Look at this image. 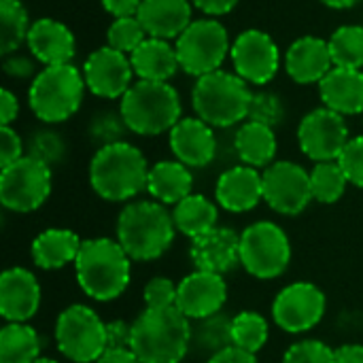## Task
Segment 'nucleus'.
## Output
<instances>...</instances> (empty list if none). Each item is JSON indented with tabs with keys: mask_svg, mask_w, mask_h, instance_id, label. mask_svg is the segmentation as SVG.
<instances>
[{
	"mask_svg": "<svg viewBox=\"0 0 363 363\" xmlns=\"http://www.w3.org/2000/svg\"><path fill=\"white\" fill-rule=\"evenodd\" d=\"M136 17L147 36L177 40L194 21L191 0H143Z\"/></svg>",
	"mask_w": 363,
	"mask_h": 363,
	"instance_id": "24",
	"label": "nucleus"
},
{
	"mask_svg": "<svg viewBox=\"0 0 363 363\" xmlns=\"http://www.w3.org/2000/svg\"><path fill=\"white\" fill-rule=\"evenodd\" d=\"M349 179L338 162H319L311 170V187L313 198L321 204L338 202L347 191Z\"/></svg>",
	"mask_w": 363,
	"mask_h": 363,
	"instance_id": "36",
	"label": "nucleus"
},
{
	"mask_svg": "<svg viewBox=\"0 0 363 363\" xmlns=\"http://www.w3.org/2000/svg\"><path fill=\"white\" fill-rule=\"evenodd\" d=\"M83 77L87 89L106 100L123 98L125 91L134 85V68L130 62V55L104 45L94 49L85 64H83Z\"/></svg>",
	"mask_w": 363,
	"mask_h": 363,
	"instance_id": "16",
	"label": "nucleus"
},
{
	"mask_svg": "<svg viewBox=\"0 0 363 363\" xmlns=\"http://www.w3.org/2000/svg\"><path fill=\"white\" fill-rule=\"evenodd\" d=\"M319 96L323 106L340 115H359L363 113V70L334 66L319 83Z\"/></svg>",
	"mask_w": 363,
	"mask_h": 363,
	"instance_id": "25",
	"label": "nucleus"
},
{
	"mask_svg": "<svg viewBox=\"0 0 363 363\" xmlns=\"http://www.w3.org/2000/svg\"><path fill=\"white\" fill-rule=\"evenodd\" d=\"M130 349L140 363H181L191 349V323L177 308H145L132 323Z\"/></svg>",
	"mask_w": 363,
	"mask_h": 363,
	"instance_id": "1",
	"label": "nucleus"
},
{
	"mask_svg": "<svg viewBox=\"0 0 363 363\" xmlns=\"http://www.w3.org/2000/svg\"><path fill=\"white\" fill-rule=\"evenodd\" d=\"M40 357V338L26 323H6L0 330V363H34Z\"/></svg>",
	"mask_w": 363,
	"mask_h": 363,
	"instance_id": "31",
	"label": "nucleus"
},
{
	"mask_svg": "<svg viewBox=\"0 0 363 363\" xmlns=\"http://www.w3.org/2000/svg\"><path fill=\"white\" fill-rule=\"evenodd\" d=\"M351 136H349V125L345 121V115L328 106L311 111L308 115L302 117L298 125L300 149L315 164L338 162Z\"/></svg>",
	"mask_w": 363,
	"mask_h": 363,
	"instance_id": "13",
	"label": "nucleus"
},
{
	"mask_svg": "<svg viewBox=\"0 0 363 363\" xmlns=\"http://www.w3.org/2000/svg\"><path fill=\"white\" fill-rule=\"evenodd\" d=\"M328 43L334 66L363 70V26H340Z\"/></svg>",
	"mask_w": 363,
	"mask_h": 363,
	"instance_id": "35",
	"label": "nucleus"
},
{
	"mask_svg": "<svg viewBox=\"0 0 363 363\" xmlns=\"http://www.w3.org/2000/svg\"><path fill=\"white\" fill-rule=\"evenodd\" d=\"M4 72L13 79H28L34 72V62L30 57H23L19 53H11L4 57Z\"/></svg>",
	"mask_w": 363,
	"mask_h": 363,
	"instance_id": "46",
	"label": "nucleus"
},
{
	"mask_svg": "<svg viewBox=\"0 0 363 363\" xmlns=\"http://www.w3.org/2000/svg\"><path fill=\"white\" fill-rule=\"evenodd\" d=\"M81 291L96 302H113L130 285L132 259L113 238L83 240L74 262Z\"/></svg>",
	"mask_w": 363,
	"mask_h": 363,
	"instance_id": "3",
	"label": "nucleus"
},
{
	"mask_svg": "<svg viewBox=\"0 0 363 363\" xmlns=\"http://www.w3.org/2000/svg\"><path fill=\"white\" fill-rule=\"evenodd\" d=\"M40 306L38 279L26 268H9L0 277V315L9 323L30 321Z\"/></svg>",
	"mask_w": 363,
	"mask_h": 363,
	"instance_id": "19",
	"label": "nucleus"
},
{
	"mask_svg": "<svg viewBox=\"0 0 363 363\" xmlns=\"http://www.w3.org/2000/svg\"><path fill=\"white\" fill-rule=\"evenodd\" d=\"M174 47L181 70L196 79L221 70V64L232 51L225 26L213 17L191 21L189 28L174 40Z\"/></svg>",
	"mask_w": 363,
	"mask_h": 363,
	"instance_id": "10",
	"label": "nucleus"
},
{
	"mask_svg": "<svg viewBox=\"0 0 363 363\" xmlns=\"http://www.w3.org/2000/svg\"><path fill=\"white\" fill-rule=\"evenodd\" d=\"M83 240L64 228H51L40 232L30 247V255L34 264L43 270H60L68 264L77 262Z\"/></svg>",
	"mask_w": 363,
	"mask_h": 363,
	"instance_id": "27",
	"label": "nucleus"
},
{
	"mask_svg": "<svg viewBox=\"0 0 363 363\" xmlns=\"http://www.w3.org/2000/svg\"><path fill=\"white\" fill-rule=\"evenodd\" d=\"M206 363H259L253 353H247L238 347H228L219 353H215L213 357H208Z\"/></svg>",
	"mask_w": 363,
	"mask_h": 363,
	"instance_id": "48",
	"label": "nucleus"
},
{
	"mask_svg": "<svg viewBox=\"0 0 363 363\" xmlns=\"http://www.w3.org/2000/svg\"><path fill=\"white\" fill-rule=\"evenodd\" d=\"M228 347H234L232 319L228 315L217 313L191 325V349H196L198 353H206L213 357Z\"/></svg>",
	"mask_w": 363,
	"mask_h": 363,
	"instance_id": "32",
	"label": "nucleus"
},
{
	"mask_svg": "<svg viewBox=\"0 0 363 363\" xmlns=\"http://www.w3.org/2000/svg\"><path fill=\"white\" fill-rule=\"evenodd\" d=\"M194 189V174L189 166L179 160H162L151 166L147 179V191L155 202L162 204H179Z\"/></svg>",
	"mask_w": 363,
	"mask_h": 363,
	"instance_id": "28",
	"label": "nucleus"
},
{
	"mask_svg": "<svg viewBox=\"0 0 363 363\" xmlns=\"http://www.w3.org/2000/svg\"><path fill=\"white\" fill-rule=\"evenodd\" d=\"M19 115V102L17 96L11 89H2L0 91V121L2 125H11Z\"/></svg>",
	"mask_w": 363,
	"mask_h": 363,
	"instance_id": "47",
	"label": "nucleus"
},
{
	"mask_svg": "<svg viewBox=\"0 0 363 363\" xmlns=\"http://www.w3.org/2000/svg\"><path fill=\"white\" fill-rule=\"evenodd\" d=\"M145 38H147V32L136 15L113 19V23L108 26V32H106L108 47H113L125 55H130Z\"/></svg>",
	"mask_w": 363,
	"mask_h": 363,
	"instance_id": "37",
	"label": "nucleus"
},
{
	"mask_svg": "<svg viewBox=\"0 0 363 363\" xmlns=\"http://www.w3.org/2000/svg\"><path fill=\"white\" fill-rule=\"evenodd\" d=\"M34 363H60V362H55V359H49V357H38V359H36Z\"/></svg>",
	"mask_w": 363,
	"mask_h": 363,
	"instance_id": "54",
	"label": "nucleus"
},
{
	"mask_svg": "<svg viewBox=\"0 0 363 363\" xmlns=\"http://www.w3.org/2000/svg\"><path fill=\"white\" fill-rule=\"evenodd\" d=\"M283 117H285V106H283V100L277 94H272V91L253 94L249 117H247L249 121H257V123L277 128L283 121Z\"/></svg>",
	"mask_w": 363,
	"mask_h": 363,
	"instance_id": "39",
	"label": "nucleus"
},
{
	"mask_svg": "<svg viewBox=\"0 0 363 363\" xmlns=\"http://www.w3.org/2000/svg\"><path fill=\"white\" fill-rule=\"evenodd\" d=\"M225 302H228V285L221 274L196 270L179 283L177 308L189 321H200L221 313Z\"/></svg>",
	"mask_w": 363,
	"mask_h": 363,
	"instance_id": "17",
	"label": "nucleus"
},
{
	"mask_svg": "<svg viewBox=\"0 0 363 363\" xmlns=\"http://www.w3.org/2000/svg\"><path fill=\"white\" fill-rule=\"evenodd\" d=\"M253 91L245 79L236 72L215 70L204 77H198L191 104L196 117L206 121L213 128H230L249 117Z\"/></svg>",
	"mask_w": 363,
	"mask_h": 363,
	"instance_id": "6",
	"label": "nucleus"
},
{
	"mask_svg": "<svg viewBox=\"0 0 363 363\" xmlns=\"http://www.w3.org/2000/svg\"><path fill=\"white\" fill-rule=\"evenodd\" d=\"M125 130H128V125H125L123 117L115 115V113H100L91 121V136H94V140L100 143V147L123 140L121 136Z\"/></svg>",
	"mask_w": 363,
	"mask_h": 363,
	"instance_id": "41",
	"label": "nucleus"
},
{
	"mask_svg": "<svg viewBox=\"0 0 363 363\" xmlns=\"http://www.w3.org/2000/svg\"><path fill=\"white\" fill-rule=\"evenodd\" d=\"M28 11L21 0H0V53H17L30 32Z\"/></svg>",
	"mask_w": 363,
	"mask_h": 363,
	"instance_id": "33",
	"label": "nucleus"
},
{
	"mask_svg": "<svg viewBox=\"0 0 363 363\" xmlns=\"http://www.w3.org/2000/svg\"><path fill=\"white\" fill-rule=\"evenodd\" d=\"M334 68L330 43L319 36H302L291 43L285 55V70L298 85L321 83Z\"/></svg>",
	"mask_w": 363,
	"mask_h": 363,
	"instance_id": "22",
	"label": "nucleus"
},
{
	"mask_svg": "<svg viewBox=\"0 0 363 363\" xmlns=\"http://www.w3.org/2000/svg\"><path fill=\"white\" fill-rule=\"evenodd\" d=\"M177 225L166 204L155 200L130 202L117 217V242L132 262H153L174 242Z\"/></svg>",
	"mask_w": 363,
	"mask_h": 363,
	"instance_id": "2",
	"label": "nucleus"
},
{
	"mask_svg": "<svg viewBox=\"0 0 363 363\" xmlns=\"http://www.w3.org/2000/svg\"><path fill=\"white\" fill-rule=\"evenodd\" d=\"M336 363H363V345H342L334 349Z\"/></svg>",
	"mask_w": 363,
	"mask_h": 363,
	"instance_id": "52",
	"label": "nucleus"
},
{
	"mask_svg": "<svg viewBox=\"0 0 363 363\" xmlns=\"http://www.w3.org/2000/svg\"><path fill=\"white\" fill-rule=\"evenodd\" d=\"M191 4L200 9L204 15L217 17V15H228L230 11H234L238 0H191Z\"/></svg>",
	"mask_w": 363,
	"mask_h": 363,
	"instance_id": "50",
	"label": "nucleus"
},
{
	"mask_svg": "<svg viewBox=\"0 0 363 363\" xmlns=\"http://www.w3.org/2000/svg\"><path fill=\"white\" fill-rule=\"evenodd\" d=\"M338 164L345 170L349 183L363 189V136H355L347 143L345 151L338 157Z\"/></svg>",
	"mask_w": 363,
	"mask_h": 363,
	"instance_id": "43",
	"label": "nucleus"
},
{
	"mask_svg": "<svg viewBox=\"0 0 363 363\" xmlns=\"http://www.w3.org/2000/svg\"><path fill=\"white\" fill-rule=\"evenodd\" d=\"M281 363H336L334 349L321 340H302L291 345Z\"/></svg>",
	"mask_w": 363,
	"mask_h": 363,
	"instance_id": "40",
	"label": "nucleus"
},
{
	"mask_svg": "<svg viewBox=\"0 0 363 363\" xmlns=\"http://www.w3.org/2000/svg\"><path fill=\"white\" fill-rule=\"evenodd\" d=\"M26 145L21 136L11 125H0V168H6L21 160L26 153Z\"/></svg>",
	"mask_w": 363,
	"mask_h": 363,
	"instance_id": "44",
	"label": "nucleus"
},
{
	"mask_svg": "<svg viewBox=\"0 0 363 363\" xmlns=\"http://www.w3.org/2000/svg\"><path fill=\"white\" fill-rule=\"evenodd\" d=\"M177 291L179 285H174L166 277H155L145 285V306L147 308H168L177 306Z\"/></svg>",
	"mask_w": 363,
	"mask_h": 363,
	"instance_id": "42",
	"label": "nucleus"
},
{
	"mask_svg": "<svg viewBox=\"0 0 363 363\" xmlns=\"http://www.w3.org/2000/svg\"><path fill=\"white\" fill-rule=\"evenodd\" d=\"M321 2L325 6H330V9H351L357 2H362V0H321Z\"/></svg>",
	"mask_w": 363,
	"mask_h": 363,
	"instance_id": "53",
	"label": "nucleus"
},
{
	"mask_svg": "<svg viewBox=\"0 0 363 363\" xmlns=\"http://www.w3.org/2000/svg\"><path fill=\"white\" fill-rule=\"evenodd\" d=\"M51 194V166L23 155L0 172V204L13 213L38 211Z\"/></svg>",
	"mask_w": 363,
	"mask_h": 363,
	"instance_id": "11",
	"label": "nucleus"
},
{
	"mask_svg": "<svg viewBox=\"0 0 363 363\" xmlns=\"http://www.w3.org/2000/svg\"><path fill=\"white\" fill-rule=\"evenodd\" d=\"M55 345L68 362L96 363L108 349L106 323L94 308L72 304L55 321Z\"/></svg>",
	"mask_w": 363,
	"mask_h": 363,
	"instance_id": "9",
	"label": "nucleus"
},
{
	"mask_svg": "<svg viewBox=\"0 0 363 363\" xmlns=\"http://www.w3.org/2000/svg\"><path fill=\"white\" fill-rule=\"evenodd\" d=\"M96 363H140V359L130 347H125V349H106Z\"/></svg>",
	"mask_w": 363,
	"mask_h": 363,
	"instance_id": "51",
	"label": "nucleus"
},
{
	"mask_svg": "<svg viewBox=\"0 0 363 363\" xmlns=\"http://www.w3.org/2000/svg\"><path fill=\"white\" fill-rule=\"evenodd\" d=\"M189 257L196 270L223 277L240 264V234L232 228L217 225L204 236L191 240Z\"/></svg>",
	"mask_w": 363,
	"mask_h": 363,
	"instance_id": "18",
	"label": "nucleus"
},
{
	"mask_svg": "<svg viewBox=\"0 0 363 363\" xmlns=\"http://www.w3.org/2000/svg\"><path fill=\"white\" fill-rule=\"evenodd\" d=\"M234 72L245 79L249 85H266L270 83L281 66L279 45L264 30H245L232 43L230 51Z\"/></svg>",
	"mask_w": 363,
	"mask_h": 363,
	"instance_id": "15",
	"label": "nucleus"
},
{
	"mask_svg": "<svg viewBox=\"0 0 363 363\" xmlns=\"http://www.w3.org/2000/svg\"><path fill=\"white\" fill-rule=\"evenodd\" d=\"M219 204L211 202L208 198L200 194H191L179 204H174L172 219L177 225V232H181L187 238H200L206 232L217 228L219 221Z\"/></svg>",
	"mask_w": 363,
	"mask_h": 363,
	"instance_id": "30",
	"label": "nucleus"
},
{
	"mask_svg": "<svg viewBox=\"0 0 363 363\" xmlns=\"http://www.w3.org/2000/svg\"><path fill=\"white\" fill-rule=\"evenodd\" d=\"M234 149L245 166L268 168L279 149L274 128L247 119L234 136Z\"/></svg>",
	"mask_w": 363,
	"mask_h": 363,
	"instance_id": "29",
	"label": "nucleus"
},
{
	"mask_svg": "<svg viewBox=\"0 0 363 363\" xmlns=\"http://www.w3.org/2000/svg\"><path fill=\"white\" fill-rule=\"evenodd\" d=\"M325 294L306 281L283 287L272 302V319L287 334H304L317 328L325 317Z\"/></svg>",
	"mask_w": 363,
	"mask_h": 363,
	"instance_id": "12",
	"label": "nucleus"
},
{
	"mask_svg": "<svg viewBox=\"0 0 363 363\" xmlns=\"http://www.w3.org/2000/svg\"><path fill=\"white\" fill-rule=\"evenodd\" d=\"M264 202L279 215L296 217L308 208L313 198L311 172L296 162H274L264 174Z\"/></svg>",
	"mask_w": 363,
	"mask_h": 363,
	"instance_id": "14",
	"label": "nucleus"
},
{
	"mask_svg": "<svg viewBox=\"0 0 363 363\" xmlns=\"http://www.w3.org/2000/svg\"><path fill=\"white\" fill-rule=\"evenodd\" d=\"M85 87L83 70L77 66H43V70L34 74L28 89L30 111L43 123H62L81 108Z\"/></svg>",
	"mask_w": 363,
	"mask_h": 363,
	"instance_id": "7",
	"label": "nucleus"
},
{
	"mask_svg": "<svg viewBox=\"0 0 363 363\" xmlns=\"http://www.w3.org/2000/svg\"><path fill=\"white\" fill-rule=\"evenodd\" d=\"M291 242L274 221H255L240 234V266L259 281H272L287 272Z\"/></svg>",
	"mask_w": 363,
	"mask_h": 363,
	"instance_id": "8",
	"label": "nucleus"
},
{
	"mask_svg": "<svg viewBox=\"0 0 363 363\" xmlns=\"http://www.w3.org/2000/svg\"><path fill=\"white\" fill-rule=\"evenodd\" d=\"M130 62L134 74L143 81H170L181 68L177 47L170 40L151 36L130 53Z\"/></svg>",
	"mask_w": 363,
	"mask_h": 363,
	"instance_id": "26",
	"label": "nucleus"
},
{
	"mask_svg": "<svg viewBox=\"0 0 363 363\" xmlns=\"http://www.w3.org/2000/svg\"><path fill=\"white\" fill-rule=\"evenodd\" d=\"M215 200L228 213H249L264 200V179L257 168L234 166L217 179Z\"/></svg>",
	"mask_w": 363,
	"mask_h": 363,
	"instance_id": "23",
	"label": "nucleus"
},
{
	"mask_svg": "<svg viewBox=\"0 0 363 363\" xmlns=\"http://www.w3.org/2000/svg\"><path fill=\"white\" fill-rule=\"evenodd\" d=\"M143 0H102V6L106 13H111L115 19L117 17H132L138 13Z\"/></svg>",
	"mask_w": 363,
	"mask_h": 363,
	"instance_id": "49",
	"label": "nucleus"
},
{
	"mask_svg": "<svg viewBox=\"0 0 363 363\" xmlns=\"http://www.w3.org/2000/svg\"><path fill=\"white\" fill-rule=\"evenodd\" d=\"M66 153V145L62 140V136L53 130H38L30 136L28 140V153L30 157L40 160L47 166L57 164Z\"/></svg>",
	"mask_w": 363,
	"mask_h": 363,
	"instance_id": "38",
	"label": "nucleus"
},
{
	"mask_svg": "<svg viewBox=\"0 0 363 363\" xmlns=\"http://www.w3.org/2000/svg\"><path fill=\"white\" fill-rule=\"evenodd\" d=\"M26 45L36 62L43 66L72 64L77 53V40L72 30L51 17H40L30 26Z\"/></svg>",
	"mask_w": 363,
	"mask_h": 363,
	"instance_id": "21",
	"label": "nucleus"
},
{
	"mask_svg": "<svg viewBox=\"0 0 363 363\" xmlns=\"http://www.w3.org/2000/svg\"><path fill=\"white\" fill-rule=\"evenodd\" d=\"M270 336L268 321L255 311H242L232 319V342L234 347L257 355Z\"/></svg>",
	"mask_w": 363,
	"mask_h": 363,
	"instance_id": "34",
	"label": "nucleus"
},
{
	"mask_svg": "<svg viewBox=\"0 0 363 363\" xmlns=\"http://www.w3.org/2000/svg\"><path fill=\"white\" fill-rule=\"evenodd\" d=\"M119 115L128 132L138 136H157L170 132L181 117V96L168 81L138 79L121 98Z\"/></svg>",
	"mask_w": 363,
	"mask_h": 363,
	"instance_id": "5",
	"label": "nucleus"
},
{
	"mask_svg": "<svg viewBox=\"0 0 363 363\" xmlns=\"http://www.w3.org/2000/svg\"><path fill=\"white\" fill-rule=\"evenodd\" d=\"M151 166L138 147L119 140L96 151L89 164L91 189L108 202H125L147 189Z\"/></svg>",
	"mask_w": 363,
	"mask_h": 363,
	"instance_id": "4",
	"label": "nucleus"
},
{
	"mask_svg": "<svg viewBox=\"0 0 363 363\" xmlns=\"http://www.w3.org/2000/svg\"><path fill=\"white\" fill-rule=\"evenodd\" d=\"M106 338L108 349H125L132 340V325L125 321H111L106 323Z\"/></svg>",
	"mask_w": 363,
	"mask_h": 363,
	"instance_id": "45",
	"label": "nucleus"
},
{
	"mask_svg": "<svg viewBox=\"0 0 363 363\" xmlns=\"http://www.w3.org/2000/svg\"><path fill=\"white\" fill-rule=\"evenodd\" d=\"M170 151L189 168H204L217 155V136L213 125L200 117H183L170 130Z\"/></svg>",
	"mask_w": 363,
	"mask_h": 363,
	"instance_id": "20",
	"label": "nucleus"
}]
</instances>
